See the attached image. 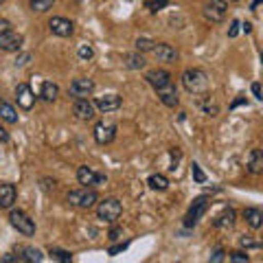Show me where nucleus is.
Instances as JSON below:
<instances>
[{"label": "nucleus", "instance_id": "obj_39", "mask_svg": "<svg viewBox=\"0 0 263 263\" xmlns=\"http://www.w3.org/2000/svg\"><path fill=\"white\" fill-rule=\"evenodd\" d=\"M252 95L257 97V99H263L261 97V84H252Z\"/></svg>", "mask_w": 263, "mask_h": 263}, {"label": "nucleus", "instance_id": "obj_22", "mask_svg": "<svg viewBox=\"0 0 263 263\" xmlns=\"http://www.w3.org/2000/svg\"><path fill=\"white\" fill-rule=\"evenodd\" d=\"M215 226L217 228H233L235 226V211L233 209H224L217 215V219H215Z\"/></svg>", "mask_w": 263, "mask_h": 263}, {"label": "nucleus", "instance_id": "obj_29", "mask_svg": "<svg viewBox=\"0 0 263 263\" xmlns=\"http://www.w3.org/2000/svg\"><path fill=\"white\" fill-rule=\"evenodd\" d=\"M77 55H79L81 62H88V60H92V57H95V48L90 46V44H81L79 51H77Z\"/></svg>", "mask_w": 263, "mask_h": 263}, {"label": "nucleus", "instance_id": "obj_12", "mask_svg": "<svg viewBox=\"0 0 263 263\" xmlns=\"http://www.w3.org/2000/svg\"><path fill=\"white\" fill-rule=\"evenodd\" d=\"M72 114H75L79 121H92L95 119V103L88 101V99H75Z\"/></svg>", "mask_w": 263, "mask_h": 263}, {"label": "nucleus", "instance_id": "obj_36", "mask_svg": "<svg viewBox=\"0 0 263 263\" xmlns=\"http://www.w3.org/2000/svg\"><path fill=\"white\" fill-rule=\"evenodd\" d=\"M239 20H233L230 22V29H228V37H237V33H239Z\"/></svg>", "mask_w": 263, "mask_h": 263}, {"label": "nucleus", "instance_id": "obj_47", "mask_svg": "<svg viewBox=\"0 0 263 263\" xmlns=\"http://www.w3.org/2000/svg\"><path fill=\"white\" fill-rule=\"evenodd\" d=\"M3 3H7V0H0V5H3Z\"/></svg>", "mask_w": 263, "mask_h": 263}, {"label": "nucleus", "instance_id": "obj_1", "mask_svg": "<svg viewBox=\"0 0 263 263\" xmlns=\"http://www.w3.org/2000/svg\"><path fill=\"white\" fill-rule=\"evenodd\" d=\"M182 86L191 95H204L209 92V75L202 68H189L182 72Z\"/></svg>", "mask_w": 263, "mask_h": 263}, {"label": "nucleus", "instance_id": "obj_42", "mask_svg": "<svg viewBox=\"0 0 263 263\" xmlns=\"http://www.w3.org/2000/svg\"><path fill=\"white\" fill-rule=\"evenodd\" d=\"M29 57H31L29 53H27V55H22V57H20V62H15V64H20V66H24V64H27V62H29Z\"/></svg>", "mask_w": 263, "mask_h": 263}, {"label": "nucleus", "instance_id": "obj_28", "mask_svg": "<svg viewBox=\"0 0 263 263\" xmlns=\"http://www.w3.org/2000/svg\"><path fill=\"white\" fill-rule=\"evenodd\" d=\"M154 46H156V42L149 40V37H138L136 40V51L138 53H147V51H152Z\"/></svg>", "mask_w": 263, "mask_h": 263}, {"label": "nucleus", "instance_id": "obj_24", "mask_svg": "<svg viewBox=\"0 0 263 263\" xmlns=\"http://www.w3.org/2000/svg\"><path fill=\"white\" fill-rule=\"evenodd\" d=\"M147 184H149V189H154V191H167L169 180H167V176H162V174H154V176L147 178Z\"/></svg>", "mask_w": 263, "mask_h": 263}, {"label": "nucleus", "instance_id": "obj_3", "mask_svg": "<svg viewBox=\"0 0 263 263\" xmlns=\"http://www.w3.org/2000/svg\"><path fill=\"white\" fill-rule=\"evenodd\" d=\"M123 213V204L117 200V197H105L103 202H99L97 206V217L108 221V224H114Z\"/></svg>", "mask_w": 263, "mask_h": 263}, {"label": "nucleus", "instance_id": "obj_9", "mask_svg": "<svg viewBox=\"0 0 263 263\" xmlns=\"http://www.w3.org/2000/svg\"><path fill=\"white\" fill-rule=\"evenodd\" d=\"M22 35H18L13 29L0 33V51H7V53H15L22 48Z\"/></svg>", "mask_w": 263, "mask_h": 263}, {"label": "nucleus", "instance_id": "obj_33", "mask_svg": "<svg viewBox=\"0 0 263 263\" xmlns=\"http://www.w3.org/2000/svg\"><path fill=\"white\" fill-rule=\"evenodd\" d=\"M167 5H169V0H147V3H145V7H147V9H149L152 13L160 11L162 7H167Z\"/></svg>", "mask_w": 263, "mask_h": 263}, {"label": "nucleus", "instance_id": "obj_6", "mask_svg": "<svg viewBox=\"0 0 263 263\" xmlns=\"http://www.w3.org/2000/svg\"><path fill=\"white\" fill-rule=\"evenodd\" d=\"M77 180H79V184H84V186H101V184H105L108 178L103 174H97V171L90 169L88 164H81L77 169Z\"/></svg>", "mask_w": 263, "mask_h": 263}, {"label": "nucleus", "instance_id": "obj_43", "mask_svg": "<svg viewBox=\"0 0 263 263\" xmlns=\"http://www.w3.org/2000/svg\"><path fill=\"white\" fill-rule=\"evenodd\" d=\"M241 27H243V31H246V33H250V31H252V24H250V22H243Z\"/></svg>", "mask_w": 263, "mask_h": 263}, {"label": "nucleus", "instance_id": "obj_19", "mask_svg": "<svg viewBox=\"0 0 263 263\" xmlns=\"http://www.w3.org/2000/svg\"><path fill=\"white\" fill-rule=\"evenodd\" d=\"M243 219H246V224H248L250 228H254V230L263 226V213L259 209H254V206L243 209Z\"/></svg>", "mask_w": 263, "mask_h": 263}, {"label": "nucleus", "instance_id": "obj_38", "mask_svg": "<svg viewBox=\"0 0 263 263\" xmlns=\"http://www.w3.org/2000/svg\"><path fill=\"white\" fill-rule=\"evenodd\" d=\"M7 141H9V132L0 125V143H7Z\"/></svg>", "mask_w": 263, "mask_h": 263}, {"label": "nucleus", "instance_id": "obj_20", "mask_svg": "<svg viewBox=\"0 0 263 263\" xmlns=\"http://www.w3.org/2000/svg\"><path fill=\"white\" fill-rule=\"evenodd\" d=\"M15 252L20 254L24 263H33V261H35V263H40V261L44 259V254L40 252L37 248H31V246H20V248L15 250Z\"/></svg>", "mask_w": 263, "mask_h": 263}, {"label": "nucleus", "instance_id": "obj_8", "mask_svg": "<svg viewBox=\"0 0 263 263\" xmlns=\"http://www.w3.org/2000/svg\"><path fill=\"white\" fill-rule=\"evenodd\" d=\"M92 134L99 145H110L117 138V125H112V123H97Z\"/></svg>", "mask_w": 263, "mask_h": 263}, {"label": "nucleus", "instance_id": "obj_23", "mask_svg": "<svg viewBox=\"0 0 263 263\" xmlns=\"http://www.w3.org/2000/svg\"><path fill=\"white\" fill-rule=\"evenodd\" d=\"M57 95H60V86L57 84H53V81H44L42 84V90H40V97L44 99V101H55L57 99Z\"/></svg>", "mask_w": 263, "mask_h": 263}, {"label": "nucleus", "instance_id": "obj_34", "mask_svg": "<svg viewBox=\"0 0 263 263\" xmlns=\"http://www.w3.org/2000/svg\"><path fill=\"white\" fill-rule=\"evenodd\" d=\"M239 243L243 246V248H261V241H257V239H252L250 235H243L241 239H239Z\"/></svg>", "mask_w": 263, "mask_h": 263}, {"label": "nucleus", "instance_id": "obj_37", "mask_svg": "<svg viewBox=\"0 0 263 263\" xmlns=\"http://www.w3.org/2000/svg\"><path fill=\"white\" fill-rule=\"evenodd\" d=\"M224 250H221V248H217L215 250V254H213V257H211V263H219V261H224Z\"/></svg>", "mask_w": 263, "mask_h": 263}, {"label": "nucleus", "instance_id": "obj_27", "mask_svg": "<svg viewBox=\"0 0 263 263\" xmlns=\"http://www.w3.org/2000/svg\"><path fill=\"white\" fill-rule=\"evenodd\" d=\"M145 66V60H143V53H134V55H127V68H143Z\"/></svg>", "mask_w": 263, "mask_h": 263}, {"label": "nucleus", "instance_id": "obj_11", "mask_svg": "<svg viewBox=\"0 0 263 263\" xmlns=\"http://www.w3.org/2000/svg\"><path fill=\"white\" fill-rule=\"evenodd\" d=\"M15 101H18L22 110H31L35 105V95H33L29 84H18V88H15Z\"/></svg>", "mask_w": 263, "mask_h": 263}, {"label": "nucleus", "instance_id": "obj_13", "mask_svg": "<svg viewBox=\"0 0 263 263\" xmlns=\"http://www.w3.org/2000/svg\"><path fill=\"white\" fill-rule=\"evenodd\" d=\"M226 9H228L226 0H211L209 7L204 9V15H206L211 22H221L226 18Z\"/></svg>", "mask_w": 263, "mask_h": 263}, {"label": "nucleus", "instance_id": "obj_25", "mask_svg": "<svg viewBox=\"0 0 263 263\" xmlns=\"http://www.w3.org/2000/svg\"><path fill=\"white\" fill-rule=\"evenodd\" d=\"M0 119H3L5 123H11V125H13V123H18V112H15V108H13V105L11 103H0Z\"/></svg>", "mask_w": 263, "mask_h": 263}, {"label": "nucleus", "instance_id": "obj_32", "mask_svg": "<svg viewBox=\"0 0 263 263\" xmlns=\"http://www.w3.org/2000/svg\"><path fill=\"white\" fill-rule=\"evenodd\" d=\"M191 174H193V180H195L197 184H204V182H206V176H204V171L200 169V164H197V162L191 164Z\"/></svg>", "mask_w": 263, "mask_h": 263}, {"label": "nucleus", "instance_id": "obj_18", "mask_svg": "<svg viewBox=\"0 0 263 263\" xmlns=\"http://www.w3.org/2000/svg\"><path fill=\"white\" fill-rule=\"evenodd\" d=\"M18 191H15L13 184H0V209H11Z\"/></svg>", "mask_w": 263, "mask_h": 263}, {"label": "nucleus", "instance_id": "obj_30", "mask_svg": "<svg viewBox=\"0 0 263 263\" xmlns=\"http://www.w3.org/2000/svg\"><path fill=\"white\" fill-rule=\"evenodd\" d=\"M51 257H53L55 261H62V263L72 261V254L66 252V250H60V248H51Z\"/></svg>", "mask_w": 263, "mask_h": 263}, {"label": "nucleus", "instance_id": "obj_46", "mask_svg": "<svg viewBox=\"0 0 263 263\" xmlns=\"http://www.w3.org/2000/svg\"><path fill=\"white\" fill-rule=\"evenodd\" d=\"M226 3H239V0H226Z\"/></svg>", "mask_w": 263, "mask_h": 263}, {"label": "nucleus", "instance_id": "obj_5", "mask_svg": "<svg viewBox=\"0 0 263 263\" xmlns=\"http://www.w3.org/2000/svg\"><path fill=\"white\" fill-rule=\"evenodd\" d=\"M206 209H209V197H206V195L195 197L193 204H191V206H189V211H186L184 226H186V228H193L197 221H200V217L204 215V213H206Z\"/></svg>", "mask_w": 263, "mask_h": 263}, {"label": "nucleus", "instance_id": "obj_15", "mask_svg": "<svg viewBox=\"0 0 263 263\" xmlns=\"http://www.w3.org/2000/svg\"><path fill=\"white\" fill-rule=\"evenodd\" d=\"M95 108H97V110H101L103 114L117 112V110L121 108V97H119V95H103V97H97Z\"/></svg>", "mask_w": 263, "mask_h": 263}, {"label": "nucleus", "instance_id": "obj_10", "mask_svg": "<svg viewBox=\"0 0 263 263\" xmlns=\"http://www.w3.org/2000/svg\"><path fill=\"white\" fill-rule=\"evenodd\" d=\"M68 92L72 97H77V99H86V97H90V95L95 92V81L92 79H86V77H79V79H75L70 84Z\"/></svg>", "mask_w": 263, "mask_h": 263}, {"label": "nucleus", "instance_id": "obj_7", "mask_svg": "<svg viewBox=\"0 0 263 263\" xmlns=\"http://www.w3.org/2000/svg\"><path fill=\"white\" fill-rule=\"evenodd\" d=\"M48 29H51L53 35L57 37H70L75 33V24H72L68 18H62V15H53L48 20Z\"/></svg>", "mask_w": 263, "mask_h": 263}, {"label": "nucleus", "instance_id": "obj_45", "mask_svg": "<svg viewBox=\"0 0 263 263\" xmlns=\"http://www.w3.org/2000/svg\"><path fill=\"white\" fill-rule=\"evenodd\" d=\"M259 3H261V0H254V3H252V7H250V9L254 11V9H257V7H259Z\"/></svg>", "mask_w": 263, "mask_h": 263}, {"label": "nucleus", "instance_id": "obj_4", "mask_svg": "<svg viewBox=\"0 0 263 263\" xmlns=\"http://www.w3.org/2000/svg\"><path fill=\"white\" fill-rule=\"evenodd\" d=\"M9 224L22 233L24 237H33L35 235V221H33L24 211H11L9 213Z\"/></svg>", "mask_w": 263, "mask_h": 263}, {"label": "nucleus", "instance_id": "obj_17", "mask_svg": "<svg viewBox=\"0 0 263 263\" xmlns=\"http://www.w3.org/2000/svg\"><path fill=\"white\" fill-rule=\"evenodd\" d=\"M156 92H158L160 101L167 105V108H176V105L180 103V97H178V92H176L174 84H169V86H164V88H160V90H156Z\"/></svg>", "mask_w": 263, "mask_h": 263}, {"label": "nucleus", "instance_id": "obj_16", "mask_svg": "<svg viewBox=\"0 0 263 263\" xmlns=\"http://www.w3.org/2000/svg\"><path fill=\"white\" fill-rule=\"evenodd\" d=\"M145 79L149 81V86H152L154 90H160V88H164V86H169V84H171V75H169L167 70H162V68L149 70Z\"/></svg>", "mask_w": 263, "mask_h": 263}, {"label": "nucleus", "instance_id": "obj_14", "mask_svg": "<svg viewBox=\"0 0 263 263\" xmlns=\"http://www.w3.org/2000/svg\"><path fill=\"white\" fill-rule=\"evenodd\" d=\"M152 53H154L156 60L162 62V64H174V62H178V51L171 44H156L152 48Z\"/></svg>", "mask_w": 263, "mask_h": 263}, {"label": "nucleus", "instance_id": "obj_2", "mask_svg": "<svg viewBox=\"0 0 263 263\" xmlns=\"http://www.w3.org/2000/svg\"><path fill=\"white\" fill-rule=\"evenodd\" d=\"M66 200H68V204H72V206H77V209H92L99 202V195H97L95 189L81 186V189L70 191L68 195H66Z\"/></svg>", "mask_w": 263, "mask_h": 263}, {"label": "nucleus", "instance_id": "obj_41", "mask_svg": "<svg viewBox=\"0 0 263 263\" xmlns=\"http://www.w3.org/2000/svg\"><path fill=\"white\" fill-rule=\"evenodd\" d=\"M119 235H121V230H119V228H112V230H110V239H112V241H114V239H119Z\"/></svg>", "mask_w": 263, "mask_h": 263}, {"label": "nucleus", "instance_id": "obj_21", "mask_svg": "<svg viewBox=\"0 0 263 263\" xmlns=\"http://www.w3.org/2000/svg\"><path fill=\"white\" fill-rule=\"evenodd\" d=\"M248 171H250L252 176H261L263 174V154H261V149H252L250 152Z\"/></svg>", "mask_w": 263, "mask_h": 263}, {"label": "nucleus", "instance_id": "obj_31", "mask_svg": "<svg viewBox=\"0 0 263 263\" xmlns=\"http://www.w3.org/2000/svg\"><path fill=\"white\" fill-rule=\"evenodd\" d=\"M228 259L233 261V263H248L250 257H248V252H243V250H233L228 254Z\"/></svg>", "mask_w": 263, "mask_h": 263}, {"label": "nucleus", "instance_id": "obj_35", "mask_svg": "<svg viewBox=\"0 0 263 263\" xmlns=\"http://www.w3.org/2000/svg\"><path fill=\"white\" fill-rule=\"evenodd\" d=\"M127 246H129V241H123V243H117V246H112V248L108 250V254H112V257H117V254H119V252H123V250H125Z\"/></svg>", "mask_w": 263, "mask_h": 263}, {"label": "nucleus", "instance_id": "obj_40", "mask_svg": "<svg viewBox=\"0 0 263 263\" xmlns=\"http://www.w3.org/2000/svg\"><path fill=\"white\" fill-rule=\"evenodd\" d=\"M11 29V24L7 22V20H0V33H5V31H9Z\"/></svg>", "mask_w": 263, "mask_h": 263}, {"label": "nucleus", "instance_id": "obj_26", "mask_svg": "<svg viewBox=\"0 0 263 263\" xmlns=\"http://www.w3.org/2000/svg\"><path fill=\"white\" fill-rule=\"evenodd\" d=\"M55 0H31V11H37V13H44L53 7Z\"/></svg>", "mask_w": 263, "mask_h": 263}, {"label": "nucleus", "instance_id": "obj_44", "mask_svg": "<svg viewBox=\"0 0 263 263\" xmlns=\"http://www.w3.org/2000/svg\"><path fill=\"white\" fill-rule=\"evenodd\" d=\"M243 103V99H235V101H233V105H230V108H237V105H241Z\"/></svg>", "mask_w": 263, "mask_h": 263}]
</instances>
